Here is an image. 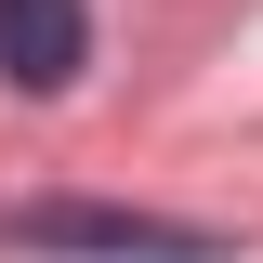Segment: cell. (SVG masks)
Returning a JSON list of instances; mask_svg holds the SVG:
<instances>
[{
  "mask_svg": "<svg viewBox=\"0 0 263 263\" xmlns=\"http://www.w3.org/2000/svg\"><path fill=\"white\" fill-rule=\"evenodd\" d=\"M92 66V13L79 0H0V79L13 92H66Z\"/></svg>",
  "mask_w": 263,
  "mask_h": 263,
  "instance_id": "2",
  "label": "cell"
},
{
  "mask_svg": "<svg viewBox=\"0 0 263 263\" xmlns=\"http://www.w3.org/2000/svg\"><path fill=\"white\" fill-rule=\"evenodd\" d=\"M13 237H27V250H92V263H211V250H224L211 224H158V211H79V197L13 211Z\"/></svg>",
  "mask_w": 263,
  "mask_h": 263,
  "instance_id": "1",
  "label": "cell"
}]
</instances>
